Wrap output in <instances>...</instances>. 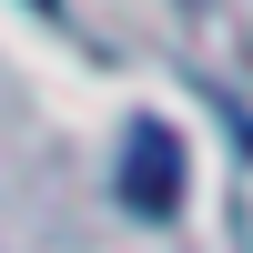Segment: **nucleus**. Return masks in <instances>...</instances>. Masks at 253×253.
<instances>
[{
	"mask_svg": "<svg viewBox=\"0 0 253 253\" xmlns=\"http://www.w3.org/2000/svg\"><path fill=\"white\" fill-rule=\"evenodd\" d=\"M182 132L172 122H132L122 132V203H132L142 223H162V213H182Z\"/></svg>",
	"mask_w": 253,
	"mask_h": 253,
	"instance_id": "f257e3e1",
	"label": "nucleus"
},
{
	"mask_svg": "<svg viewBox=\"0 0 253 253\" xmlns=\"http://www.w3.org/2000/svg\"><path fill=\"white\" fill-rule=\"evenodd\" d=\"M31 10H61V0H31Z\"/></svg>",
	"mask_w": 253,
	"mask_h": 253,
	"instance_id": "f03ea898",
	"label": "nucleus"
}]
</instances>
